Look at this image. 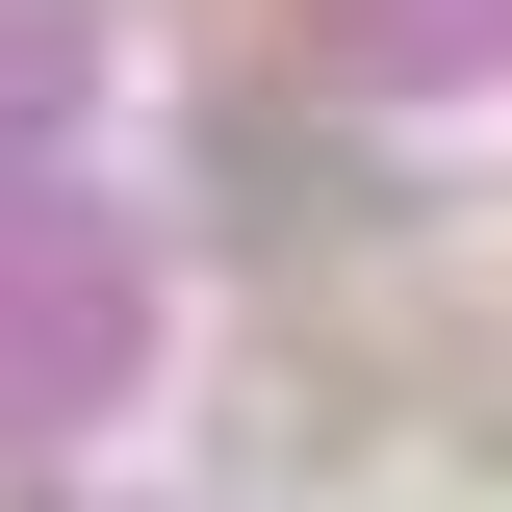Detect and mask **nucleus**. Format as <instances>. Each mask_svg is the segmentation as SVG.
I'll return each instance as SVG.
<instances>
[{
  "mask_svg": "<svg viewBox=\"0 0 512 512\" xmlns=\"http://www.w3.org/2000/svg\"><path fill=\"white\" fill-rule=\"evenodd\" d=\"M436 410H461V436L512 461V308H487V333H461V359H436Z\"/></svg>",
  "mask_w": 512,
  "mask_h": 512,
  "instance_id": "nucleus-1",
  "label": "nucleus"
}]
</instances>
